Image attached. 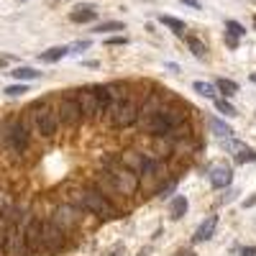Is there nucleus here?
Instances as JSON below:
<instances>
[{
    "mask_svg": "<svg viewBox=\"0 0 256 256\" xmlns=\"http://www.w3.org/2000/svg\"><path fill=\"white\" fill-rule=\"evenodd\" d=\"M187 113L190 110L182 102L169 98V102H164L162 108H156L148 118H144L141 126H144V131L152 134V136H180V131L187 123Z\"/></svg>",
    "mask_w": 256,
    "mask_h": 256,
    "instance_id": "1",
    "label": "nucleus"
},
{
    "mask_svg": "<svg viewBox=\"0 0 256 256\" xmlns=\"http://www.w3.org/2000/svg\"><path fill=\"white\" fill-rule=\"evenodd\" d=\"M120 90V82L110 84V92H113V105H110V123L116 128H128L138 123L141 116V105L131 92H118Z\"/></svg>",
    "mask_w": 256,
    "mask_h": 256,
    "instance_id": "2",
    "label": "nucleus"
},
{
    "mask_svg": "<svg viewBox=\"0 0 256 256\" xmlns=\"http://www.w3.org/2000/svg\"><path fill=\"white\" fill-rule=\"evenodd\" d=\"M105 166H108V172H105V177L110 180V184L123 192V195H131V192L138 190V172L136 169H131L123 159H105Z\"/></svg>",
    "mask_w": 256,
    "mask_h": 256,
    "instance_id": "3",
    "label": "nucleus"
},
{
    "mask_svg": "<svg viewBox=\"0 0 256 256\" xmlns=\"http://www.w3.org/2000/svg\"><path fill=\"white\" fill-rule=\"evenodd\" d=\"M28 118L36 128V134L44 138H52L59 128V110H54L46 100H36L28 108Z\"/></svg>",
    "mask_w": 256,
    "mask_h": 256,
    "instance_id": "4",
    "label": "nucleus"
},
{
    "mask_svg": "<svg viewBox=\"0 0 256 256\" xmlns=\"http://www.w3.org/2000/svg\"><path fill=\"white\" fill-rule=\"evenodd\" d=\"M77 200H80V205L84 208V210H90L92 216H98V218H102V220H116V218H120V210L102 195L100 190H92V187H88V190H82L80 195H77Z\"/></svg>",
    "mask_w": 256,
    "mask_h": 256,
    "instance_id": "5",
    "label": "nucleus"
},
{
    "mask_svg": "<svg viewBox=\"0 0 256 256\" xmlns=\"http://www.w3.org/2000/svg\"><path fill=\"white\" fill-rule=\"evenodd\" d=\"M3 136H6V144L13 148L16 154H24L28 144H31V131H28V126L20 120V118H13L6 128H3Z\"/></svg>",
    "mask_w": 256,
    "mask_h": 256,
    "instance_id": "6",
    "label": "nucleus"
},
{
    "mask_svg": "<svg viewBox=\"0 0 256 256\" xmlns=\"http://www.w3.org/2000/svg\"><path fill=\"white\" fill-rule=\"evenodd\" d=\"M59 120L64 123V126H70V128H77L82 120H84V113H82V105H80V100H77V95L74 92H70V95H62V100H59Z\"/></svg>",
    "mask_w": 256,
    "mask_h": 256,
    "instance_id": "7",
    "label": "nucleus"
},
{
    "mask_svg": "<svg viewBox=\"0 0 256 256\" xmlns=\"http://www.w3.org/2000/svg\"><path fill=\"white\" fill-rule=\"evenodd\" d=\"M24 230H26L28 254H38L41 248H44V220L36 218V216H28L24 220Z\"/></svg>",
    "mask_w": 256,
    "mask_h": 256,
    "instance_id": "8",
    "label": "nucleus"
},
{
    "mask_svg": "<svg viewBox=\"0 0 256 256\" xmlns=\"http://www.w3.org/2000/svg\"><path fill=\"white\" fill-rule=\"evenodd\" d=\"M64 246H67V230L56 220H44V248L49 254H59Z\"/></svg>",
    "mask_w": 256,
    "mask_h": 256,
    "instance_id": "9",
    "label": "nucleus"
},
{
    "mask_svg": "<svg viewBox=\"0 0 256 256\" xmlns=\"http://www.w3.org/2000/svg\"><path fill=\"white\" fill-rule=\"evenodd\" d=\"M74 95H77V100H80V105H82V113H84V118H88V120L98 118L95 90H92V88H80V90H74Z\"/></svg>",
    "mask_w": 256,
    "mask_h": 256,
    "instance_id": "10",
    "label": "nucleus"
},
{
    "mask_svg": "<svg viewBox=\"0 0 256 256\" xmlns=\"http://www.w3.org/2000/svg\"><path fill=\"white\" fill-rule=\"evenodd\" d=\"M223 146L228 148V152H233V159H236L238 164H248V162H256V152L254 148H248L246 144H241V141H236V138H226L223 141Z\"/></svg>",
    "mask_w": 256,
    "mask_h": 256,
    "instance_id": "11",
    "label": "nucleus"
},
{
    "mask_svg": "<svg viewBox=\"0 0 256 256\" xmlns=\"http://www.w3.org/2000/svg\"><path fill=\"white\" fill-rule=\"evenodd\" d=\"M92 90H95V102H98V118L108 116L110 113V105H113L110 84H92Z\"/></svg>",
    "mask_w": 256,
    "mask_h": 256,
    "instance_id": "12",
    "label": "nucleus"
},
{
    "mask_svg": "<svg viewBox=\"0 0 256 256\" xmlns=\"http://www.w3.org/2000/svg\"><path fill=\"white\" fill-rule=\"evenodd\" d=\"M230 180H233L230 166H226V164H218V166H212V169H210V184L216 187V190H223V187H228V184H230Z\"/></svg>",
    "mask_w": 256,
    "mask_h": 256,
    "instance_id": "13",
    "label": "nucleus"
},
{
    "mask_svg": "<svg viewBox=\"0 0 256 256\" xmlns=\"http://www.w3.org/2000/svg\"><path fill=\"white\" fill-rule=\"evenodd\" d=\"M216 228H218V216H208V218L198 226V230H195V241H198V244L210 241V236L216 233Z\"/></svg>",
    "mask_w": 256,
    "mask_h": 256,
    "instance_id": "14",
    "label": "nucleus"
},
{
    "mask_svg": "<svg viewBox=\"0 0 256 256\" xmlns=\"http://www.w3.org/2000/svg\"><path fill=\"white\" fill-rule=\"evenodd\" d=\"M95 16H98V10L92 6H80L70 13V20L72 24H90V20H95Z\"/></svg>",
    "mask_w": 256,
    "mask_h": 256,
    "instance_id": "15",
    "label": "nucleus"
},
{
    "mask_svg": "<svg viewBox=\"0 0 256 256\" xmlns=\"http://www.w3.org/2000/svg\"><path fill=\"white\" fill-rule=\"evenodd\" d=\"M64 230H67V228H72V226H77V220H80V216H77V212L72 210V208H59L56 210V218H54Z\"/></svg>",
    "mask_w": 256,
    "mask_h": 256,
    "instance_id": "16",
    "label": "nucleus"
},
{
    "mask_svg": "<svg viewBox=\"0 0 256 256\" xmlns=\"http://www.w3.org/2000/svg\"><path fill=\"white\" fill-rule=\"evenodd\" d=\"M67 54H70V46H52V49H46L44 54H38V59L44 62V64H54V62L64 59Z\"/></svg>",
    "mask_w": 256,
    "mask_h": 256,
    "instance_id": "17",
    "label": "nucleus"
},
{
    "mask_svg": "<svg viewBox=\"0 0 256 256\" xmlns=\"http://www.w3.org/2000/svg\"><path fill=\"white\" fill-rule=\"evenodd\" d=\"M184 212H187V198L177 195L172 202H169V216H172V220H180V218H184Z\"/></svg>",
    "mask_w": 256,
    "mask_h": 256,
    "instance_id": "18",
    "label": "nucleus"
},
{
    "mask_svg": "<svg viewBox=\"0 0 256 256\" xmlns=\"http://www.w3.org/2000/svg\"><path fill=\"white\" fill-rule=\"evenodd\" d=\"M208 123H210V128H212V134H216L220 141H226V138H233V131H230V128H228L223 120H218V118H210Z\"/></svg>",
    "mask_w": 256,
    "mask_h": 256,
    "instance_id": "19",
    "label": "nucleus"
},
{
    "mask_svg": "<svg viewBox=\"0 0 256 256\" xmlns=\"http://www.w3.org/2000/svg\"><path fill=\"white\" fill-rule=\"evenodd\" d=\"M159 20H162V24H164L166 28H172L177 36H184V31H187V28H184V24H182L180 18H174V16H162Z\"/></svg>",
    "mask_w": 256,
    "mask_h": 256,
    "instance_id": "20",
    "label": "nucleus"
},
{
    "mask_svg": "<svg viewBox=\"0 0 256 256\" xmlns=\"http://www.w3.org/2000/svg\"><path fill=\"white\" fill-rule=\"evenodd\" d=\"M187 46H190V52L195 54L198 59H205L208 56V49H205V44H202L198 36H187Z\"/></svg>",
    "mask_w": 256,
    "mask_h": 256,
    "instance_id": "21",
    "label": "nucleus"
},
{
    "mask_svg": "<svg viewBox=\"0 0 256 256\" xmlns=\"http://www.w3.org/2000/svg\"><path fill=\"white\" fill-rule=\"evenodd\" d=\"M192 90H195L198 95H202V98H216V92H218V88H216V84L202 82V80H198L195 84H192Z\"/></svg>",
    "mask_w": 256,
    "mask_h": 256,
    "instance_id": "22",
    "label": "nucleus"
},
{
    "mask_svg": "<svg viewBox=\"0 0 256 256\" xmlns=\"http://www.w3.org/2000/svg\"><path fill=\"white\" fill-rule=\"evenodd\" d=\"M216 88H218L223 95H228V98H230V95H236V92H238V82H233V80H226V77H220V80L216 82Z\"/></svg>",
    "mask_w": 256,
    "mask_h": 256,
    "instance_id": "23",
    "label": "nucleus"
},
{
    "mask_svg": "<svg viewBox=\"0 0 256 256\" xmlns=\"http://www.w3.org/2000/svg\"><path fill=\"white\" fill-rule=\"evenodd\" d=\"M10 74H13L16 80H38V77H41V72H36V70H31V67H16Z\"/></svg>",
    "mask_w": 256,
    "mask_h": 256,
    "instance_id": "24",
    "label": "nucleus"
},
{
    "mask_svg": "<svg viewBox=\"0 0 256 256\" xmlns=\"http://www.w3.org/2000/svg\"><path fill=\"white\" fill-rule=\"evenodd\" d=\"M126 26L120 24V20H108V24H98L92 31L95 34H108V31H123Z\"/></svg>",
    "mask_w": 256,
    "mask_h": 256,
    "instance_id": "25",
    "label": "nucleus"
},
{
    "mask_svg": "<svg viewBox=\"0 0 256 256\" xmlns=\"http://www.w3.org/2000/svg\"><path fill=\"white\" fill-rule=\"evenodd\" d=\"M212 102H216V108L223 113V116H236V108L228 102V100H220V98H212Z\"/></svg>",
    "mask_w": 256,
    "mask_h": 256,
    "instance_id": "26",
    "label": "nucleus"
},
{
    "mask_svg": "<svg viewBox=\"0 0 256 256\" xmlns=\"http://www.w3.org/2000/svg\"><path fill=\"white\" fill-rule=\"evenodd\" d=\"M226 28H228V34H233V36H238V38H241V36L246 34V28H244V26L238 24V20H228V24H226Z\"/></svg>",
    "mask_w": 256,
    "mask_h": 256,
    "instance_id": "27",
    "label": "nucleus"
},
{
    "mask_svg": "<svg viewBox=\"0 0 256 256\" xmlns=\"http://www.w3.org/2000/svg\"><path fill=\"white\" fill-rule=\"evenodd\" d=\"M24 92H28L26 84H10V88H6V95L8 98H18V95H24Z\"/></svg>",
    "mask_w": 256,
    "mask_h": 256,
    "instance_id": "28",
    "label": "nucleus"
},
{
    "mask_svg": "<svg viewBox=\"0 0 256 256\" xmlns=\"http://www.w3.org/2000/svg\"><path fill=\"white\" fill-rule=\"evenodd\" d=\"M84 49H90V41H77V44L70 46V54H82Z\"/></svg>",
    "mask_w": 256,
    "mask_h": 256,
    "instance_id": "29",
    "label": "nucleus"
},
{
    "mask_svg": "<svg viewBox=\"0 0 256 256\" xmlns=\"http://www.w3.org/2000/svg\"><path fill=\"white\" fill-rule=\"evenodd\" d=\"M105 44H108V46H123V44H128V38L126 36H116V38H108Z\"/></svg>",
    "mask_w": 256,
    "mask_h": 256,
    "instance_id": "30",
    "label": "nucleus"
},
{
    "mask_svg": "<svg viewBox=\"0 0 256 256\" xmlns=\"http://www.w3.org/2000/svg\"><path fill=\"white\" fill-rule=\"evenodd\" d=\"M238 41H241L238 36H233V34H228V36H226V46H228V49H238Z\"/></svg>",
    "mask_w": 256,
    "mask_h": 256,
    "instance_id": "31",
    "label": "nucleus"
},
{
    "mask_svg": "<svg viewBox=\"0 0 256 256\" xmlns=\"http://www.w3.org/2000/svg\"><path fill=\"white\" fill-rule=\"evenodd\" d=\"M241 256H256V246H244L241 248Z\"/></svg>",
    "mask_w": 256,
    "mask_h": 256,
    "instance_id": "32",
    "label": "nucleus"
},
{
    "mask_svg": "<svg viewBox=\"0 0 256 256\" xmlns=\"http://www.w3.org/2000/svg\"><path fill=\"white\" fill-rule=\"evenodd\" d=\"M180 3H184V6H190V8L200 10V3H198V0H180Z\"/></svg>",
    "mask_w": 256,
    "mask_h": 256,
    "instance_id": "33",
    "label": "nucleus"
},
{
    "mask_svg": "<svg viewBox=\"0 0 256 256\" xmlns=\"http://www.w3.org/2000/svg\"><path fill=\"white\" fill-rule=\"evenodd\" d=\"M177 256H195V251H192V248H180Z\"/></svg>",
    "mask_w": 256,
    "mask_h": 256,
    "instance_id": "34",
    "label": "nucleus"
},
{
    "mask_svg": "<svg viewBox=\"0 0 256 256\" xmlns=\"http://www.w3.org/2000/svg\"><path fill=\"white\" fill-rule=\"evenodd\" d=\"M6 64H8V56H0V70H3Z\"/></svg>",
    "mask_w": 256,
    "mask_h": 256,
    "instance_id": "35",
    "label": "nucleus"
},
{
    "mask_svg": "<svg viewBox=\"0 0 256 256\" xmlns=\"http://www.w3.org/2000/svg\"><path fill=\"white\" fill-rule=\"evenodd\" d=\"M251 82H254V84H256V72H254V74H251Z\"/></svg>",
    "mask_w": 256,
    "mask_h": 256,
    "instance_id": "36",
    "label": "nucleus"
},
{
    "mask_svg": "<svg viewBox=\"0 0 256 256\" xmlns=\"http://www.w3.org/2000/svg\"><path fill=\"white\" fill-rule=\"evenodd\" d=\"M254 28H256V16H254Z\"/></svg>",
    "mask_w": 256,
    "mask_h": 256,
    "instance_id": "37",
    "label": "nucleus"
}]
</instances>
